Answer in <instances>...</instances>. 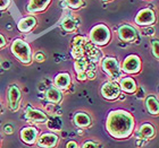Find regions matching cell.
I'll return each mask as SVG.
<instances>
[{"mask_svg": "<svg viewBox=\"0 0 159 148\" xmlns=\"http://www.w3.org/2000/svg\"><path fill=\"white\" fill-rule=\"evenodd\" d=\"M120 69H122V73L126 75H138L142 69V61L139 56L129 54L123 61Z\"/></svg>", "mask_w": 159, "mask_h": 148, "instance_id": "cell-9", "label": "cell"}, {"mask_svg": "<svg viewBox=\"0 0 159 148\" xmlns=\"http://www.w3.org/2000/svg\"><path fill=\"white\" fill-rule=\"evenodd\" d=\"M80 148H101V144L99 142L93 140V139H88L85 142H83Z\"/></svg>", "mask_w": 159, "mask_h": 148, "instance_id": "cell-24", "label": "cell"}, {"mask_svg": "<svg viewBox=\"0 0 159 148\" xmlns=\"http://www.w3.org/2000/svg\"><path fill=\"white\" fill-rule=\"evenodd\" d=\"M156 136V128L153 127V125L149 123V122H144L140 125L139 130L135 132V137L139 140H146L149 142Z\"/></svg>", "mask_w": 159, "mask_h": 148, "instance_id": "cell-15", "label": "cell"}, {"mask_svg": "<svg viewBox=\"0 0 159 148\" xmlns=\"http://www.w3.org/2000/svg\"><path fill=\"white\" fill-rule=\"evenodd\" d=\"M102 1H110V0H102Z\"/></svg>", "mask_w": 159, "mask_h": 148, "instance_id": "cell-34", "label": "cell"}, {"mask_svg": "<svg viewBox=\"0 0 159 148\" xmlns=\"http://www.w3.org/2000/svg\"><path fill=\"white\" fill-rule=\"evenodd\" d=\"M24 118L30 125H46L48 123V114L42 110L37 109L32 105H27L24 111Z\"/></svg>", "mask_w": 159, "mask_h": 148, "instance_id": "cell-7", "label": "cell"}, {"mask_svg": "<svg viewBox=\"0 0 159 148\" xmlns=\"http://www.w3.org/2000/svg\"><path fill=\"white\" fill-rule=\"evenodd\" d=\"M0 147H1V137H0Z\"/></svg>", "mask_w": 159, "mask_h": 148, "instance_id": "cell-33", "label": "cell"}, {"mask_svg": "<svg viewBox=\"0 0 159 148\" xmlns=\"http://www.w3.org/2000/svg\"><path fill=\"white\" fill-rule=\"evenodd\" d=\"M7 46V40L3 36L2 34L0 33V49H5Z\"/></svg>", "mask_w": 159, "mask_h": 148, "instance_id": "cell-30", "label": "cell"}, {"mask_svg": "<svg viewBox=\"0 0 159 148\" xmlns=\"http://www.w3.org/2000/svg\"><path fill=\"white\" fill-rule=\"evenodd\" d=\"M3 131H5V133H7V135H11V133H14L13 125H9V123L5 125H3Z\"/></svg>", "mask_w": 159, "mask_h": 148, "instance_id": "cell-29", "label": "cell"}, {"mask_svg": "<svg viewBox=\"0 0 159 148\" xmlns=\"http://www.w3.org/2000/svg\"><path fill=\"white\" fill-rule=\"evenodd\" d=\"M118 37L122 42L133 43L138 40V30L129 24H123L117 31Z\"/></svg>", "mask_w": 159, "mask_h": 148, "instance_id": "cell-13", "label": "cell"}, {"mask_svg": "<svg viewBox=\"0 0 159 148\" xmlns=\"http://www.w3.org/2000/svg\"><path fill=\"white\" fill-rule=\"evenodd\" d=\"M74 69L76 73L79 80H86V79H93L96 77L97 70L94 68V63L90 62L86 59H79L75 60L74 63Z\"/></svg>", "mask_w": 159, "mask_h": 148, "instance_id": "cell-5", "label": "cell"}, {"mask_svg": "<svg viewBox=\"0 0 159 148\" xmlns=\"http://www.w3.org/2000/svg\"><path fill=\"white\" fill-rule=\"evenodd\" d=\"M89 41L94 46H106L111 41L110 28L105 24H98L93 26L89 33Z\"/></svg>", "mask_w": 159, "mask_h": 148, "instance_id": "cell-4", "label": "cell"}, {"mask_svg": "<svg viewBox=\"0 0 159 148\" xmlns=\"http://www.w3.org/2000/svg\"><path fill=\"white\" fill-rule=\"evenodd\" d=\"M66 148H80V145L75 140H70L66 144Z\"/></svg>", "mask_w": 159, "mask_h": 148, "instance_id": "cell-31", "label": "cell"}, {"mask_svg": "<svg viewBox=\"0 0 159 148\" xmlns=\"http://www.w3.org/2000/svg\"><path fill=\"white\" fill-rule=\"evenodd\" d=\"M151 52L156 59H159V42L157 39L151 40Z\"/></svg>", "mask_w": 159, "mask_h": 148, "instance_id": "cell-26", "label": "cell"}, {"mask_svg": "<svg viewBox=\"0 0 159 148\" xmlns=\"http://www.w3.org/2000/svg\"><path fill=\"white\" fill-rule=\"evenodd\" d=\"M146 109L148 113L151 115H158L159 104L156 95H148L146 99Z\"/></svg>", "mask_w": 159, "mask_h": 148, "instance_id": "cell-22", "label": "cell"}, {"mask_svg": "<svg viewBox=\"0 0 159 148\" xmlns=\"http://www.w3.org/2000/svg\"><path fill=\"white\" fill-rule=\"evenodd\" d=\"M106 130L114 139H127L135 130V119L126 110H113L107 115Z\"/></svg>", "mask_w": 159, "mask_h": 148, "instance_id": "cell-1", "label": "cell"}, {"mask_svg": "<svg viewBox=\"0 0 159 148\" xmlns=\"http://www.w3.org/2000/svg\"><path fill=\"white\" fill-rule=\"evenodd\" d=\"M117 82L119 85L120 92H124L126 94H134L138 89V84H136L135 79L132 78V77H129V76L122 77L119 79V82Z\"/></svg>", "mask_w": 159, "mask_h": 148, "instance_id": "cell-17", "label": "cell"}, {"mask_svg": "<svg viewBox=\"0 0 159 148\" xmlns=\"http://www.w3.org/2000/svg\"><path fill=\"white\" fill-rule=\"evenodd\" d=\"M74 125H76L77 128H82V129H86L90 128L92 125V119L90 116V114L88 112H83V111H79L74 114L73 118Z\"/></svg>", "mask_w": 159, "mask_h": 148, "instance_id": "cell-18", "label": "cell"}, {"mask_svg": "<svg viewBox=\"0 0 159 148\" xmlns=\"http://www.w3.org/2000/svg\"><path fill=\"white\" fill-rule=\"evenodd\" d=\"M10 51L13 56L23 65H31L33 61V54L30 44L22 39H15L11 42Z\"/></svg>", "mask_w": 159, "mask_h": 148, "instance_id": "cell-3", "label": "cell"}, {"mask_svg": "<svg viewBox=\"0 0 159 148\" xmlns=\"http://www.w3.org/2000/svg\"><path fill=\"white\" fill-rule=\"evenodd\" d=\"M1 111H2V108H1V103H0V114H1Z\"/></svg>", "mask_w": 159, "mask_h": 148, "instance_id": "cell-32", "label": "cell"}, {"mask_svg": "<svg viewBox=\"0 0 159 148\" xmlns=\"http://www.w3.org/2000/svg\"><path fill=\"white\" fill-rule=\"evenodd\" d=\"M51 0H30L26 7L29 14H38L42 13L49 7Z\"/></svg>", "mask_w": 159, "mask_h": 148, "instance_id": "cell-19", "label": "cell"}, {"mask_svg": "<svg viewBox=\"0 0 159 148\" xmlns=\"http://www.w3.org/2000/svg\"><path fill=\"white\" fill-rule=\"evenodd\" d=\"M39 135H40V130L35 125H27V127H24V128L20 129V138L24 144L32 146V145H35Z\"/></svg>", "mask_w": 159, "mask_h": 148, "instance_id": "cell-14", "label": "cell"}, {"mask_svg": "<svg viewBox=\"0 0 159 148\" xmlns=\"http://www.w3.org/2000/svg\"><path fill=\"white\" fill-rule=\"evenodd\" d=\"M10 3H11V0H0V10L3 11L9 8Z\"/></svg>", "mask_w": 159, "mask_h": 148, "instance_id": "cell-27", "label": "cell"}, {"mask_svg": "<svg viewBox=\"0 0 159 148\" xmlns=\"http://www.w3.org/2000/svg\"><path fill=\"white\" fill-rule=\"evenodd\" d=\"M33 59L35 60V61H38V62H43V61L46 60V56H44L42 52H37L34 54Z\"/></svg>", "mask_w": 159, "mask_h": 148, "instance_id": "cell-28", "label": "cell"}, {"mask_svg": "<svg viewBox=\"0 0 159 148\" xmlns=\"http://www.w3.org/2000/svg\"><path fill=\"white\" fill-rule=\"evenodd\" d=\"M134 23L141 27L151 26L156 23V13L150 8H143L139 10L134 17Z\"/></svg>", "mask_w": 159, "mask_h": 148, "instance_id": "cell-10", "label": "cell"}, {"mask_svg": "<svg viewBox=\"0 0 159 148\" xmlns=\"http://www.w3.org/2000/svg\"><path fill=\"white\" fill-rule=\"evenodd\" d=\"M7 101L8 108L11 111H18L22 103V89L17 82H13L7 88Z\"/></svg>", "mask_w": 159, "mask_h": 148, "instance_id": "cell-8", "label": "cell"}, {"mask_svg": "<svg viewBox=\"0 0 159 148\" xmlns=\"http://www.w3.org/2000/svg\"><path fill=\"white\" fill-rule=\"evenodd\" d=\"M72 85V76L68 73H59L57 74L53 79V86L59 91L64 92L67 91Z\"/></svg>", "mask_w": 159, "mask_h": 148, "instance_id": "cell-16", "label": "cell"}, {"mask_svg": "<svg viewBox=\"0 0 159 148\" xmlns=\"http://www.w3.org/2000/svg\"><path fill=\"white\" fill-rule=\"evenodd\" d=\"M65 2L70 9H80L83 6V0H65Z\"/></svg>", "mask_w": 159, "mask_h": 148, "instance_id": "cell-25", "label": "cell"}, {"mask_svg": "<svg viewBox=\"0 0 159 148\" xmlns=\"http://www.w3.org/2000/svg\"><path fill=\"white\" fill-rule=\"evenodd\" d=\"M59 144V136L55 132L40 133L35 145L39 148H57Z\"/></svg>", "mask_w": 159, "mask_h": 148, "instance_id": "cell-12", "label": "cell"}, {"mask_svg": "<svg viewBox=\"0 0 159 148\" xmlns=\"http://www.w3.org/2000/svg\"><path fill=\"white\" fill-rule=\"evenodd\" d=\"M100 94L105 99L114 101L117 99L120 95V88H119L118 82L115 80H108L105 82L100 88Z\"/></svg>", "mask_w": 159, "mask_h": 148, "instance_id": "cell-11", "label": "cell"}, {"mask_svg": "<svg viewBox=\"0 0 159 148\" xmlns=\"http://www.w3.org/2000/svg\"><path fill=\"white\" fill-rule=\"evenodd\" d=\"M46 99L51 104H59L64 99V94L61 91L56 88L55 86H51L47 89L46 92Z\"/></svg>", "mask_w": 159, "mask_h": 148, "instance_id": "cell-21", "label": "cell"}, {"mask_svg": "<svg viewBox=\"0 0 159 148\" xmlns=\"http://www.w3.org/2000/svg\"><path fill=\"white\" fill-rule=\"evenodd\" d=\"M101 69L103 73L110 77V80H115L122 77V69H120V63L115 57H103L101 58Z\"/></svg>", "mask_w": 159, "mask_h": 148, "instance_id": "cell-6", "label": "cell"}, {"mask_svg": "<svg viewBox=\"0 0 159 148\" xmlns=\"http://www.w3.org/2000/svg\"><path fill=\"white\" fill-rule=\"evenodd\" d=\"M77 25L79 23L76 22V19L72 16H67L64 18V20L61 22V28L67 33H73L74 31H76Z\"/></svg>", "mask_w": 159, "mask_h": 148, "instance_id": "cell-23", "label": "cell"}, {"mask_svg": "<svg viewBox=\"0 0 159 148\" xmlns=\"http://www.w3.org/2000/svg\"><path fill=\"white\" fill-rule=\"evenodd\" d=\"M38 20L34 16H26L17 23V30L20 33H29L37 26Z\"/></svg>", "mask_w": 159, "mask_h": 148, "instance_id": "cell-20", "label": "cell"}, {"mask_svg": "<svg viewBox=\"0 0 159 148\" xmlns=\"http://www.w3.org/2000/svg\"><path fill=\"white\" fill-rule=\"evenodd\" d=\"M70 54L75 60L86 59L93 63L101 59V53L89 41H86L84 36H76L73 40Z\"/></svg>", "mask_w": 159, "mask_h": 148, "instance_id": "cell-2", "label": "cell"}]
</instances>
